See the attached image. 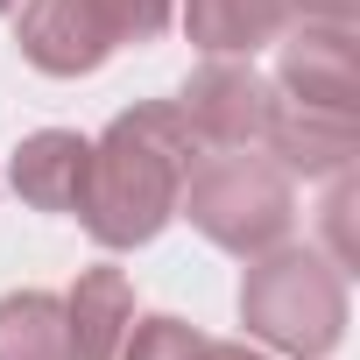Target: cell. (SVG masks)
Wrapping results in <instances>:
<instances>
[{"mask_svg":"<svg viewBox=\"0 0 360 360\" xmlns=\"http://www.w3.org/2000/svg\"><path fill=\"white\" fill-rule=\"evenodd\" d=\"M262 148H269L290 176H339V169H353V155H360V127H353V113L297 106V99L276 92V113H269Z\"/></svg>","mask_w":360,"mask_h":360,"instance_id":"52a82bcc","label":"cell"},{"mask_svg":"<svg viewBox=\"0 0 360 360\" xmlns=\"http://www.w3.org/2000/svg\"><path fill=\"white\" fill-rule=\"evenodd\" d=\"M240 325L248 339L290 353V360H325L346 339V269L318 248H269L240 276Z\"/></svg>","mask_w":360,"mask_h":360,"instance_id":"3957f363","label":"cell"},{"mask_svg":"<svg viewBox=\"0 0 360 360\" xmlns=\"http://www.w3.org/2000/svg\"><path fill=\"white\" fill-rule=\"evenodd\" d=\"M15 43L43 78H85L120 50L99 0H29L22 22H15Z\"/></svg>","mask_w":360,"mask_h":360,"instance_id":"8992f818","label":"cell"},{"mask_svg":"<svg viewBox=\"0 0 360 360\" xmlns=\"http://www.w3.org/2000/svg\"><path fill=\"white\" fill-rule=\"evenodd\" d=\"M64 325H71V360H113L127 325H134V290L120 269H85L64 297Z\"/></svg>","mask_w":360,"mask_h":360,"instance_id":"9c48e42d","label":"cell"},{"mask_svg":"<svg viewBox=\"0 0 360 360\" xmlns=\"http://www.w3.org/2000/svg\"><path fill=\"white\" fill-rule=\"evenodd\" d=\"M85 162H92V141H85V134L43 127V134H29V141L15 148L8 176H15L22 205H36V212H78V198H85Z\"/></svg>","mask_w":360,"mask_h":360,"instance_id":"ba28073f","label":"cell"},{"mask_svg":"<svg viewBox=\"0 0 360 360\" xmlns=\"http://www.w3.org/2000/svg\"><path fill=\"white\" fill-rule=\"evenodd\" d=\"M176 113L198 134V148H262L269 113H276V85L255 71V57H205L184 78Z\"/></svg>","mask_w":360,"mask_h":360,"instance_id":"277c9868","label":"cell"},{"mask_svg":"<svg viewBox=\"0 0 360 360\" xmlns=\"http://www.w3.org/2000/svg\"><path fill=\"white\" fill-rule=\"evenodd\" d=\"M276 57V92L297 106H325V113H353V22H311L297 15Z\"/></svg>","mask_w":360,"mask_h":360,"instance_id":"5b68a950","label":"cell"},{"mask_svg":"<svg viewBox=\"0 0 360 360\" xmlns=\"http://www.w3.org/2000/svg\"><path fill=\"white\" fill-rule=\"evenodd\" d=\"M311 15V22H353V0H290V22Z\"/></svg>","mask_w":360,"mask_h":360,"instance_id":"9a60e30c","label":"cell"},{"mask_svg":"<svg viewBox=\"0 0 360 360\" xmlns=\"http://www.w3.org/2000/svg\"><path fill=\"white\" fill-rule=\"evenodd\" d=\"M176 212L212 248L255 262V255L283 248L297 226V176L269 148H212L191 162L184 191H176Z\"/></svg>","mask_w":360,"mask_h":360,"instance_id":"7a4b0ae2","label":"cell"},{"mask_svg":"<svg viewBox=\"0 0 360 360\" xmlns=\"http://www.w3.org/2000/svg\"><path fill=\"white\" fill-rule=\"evenodd\" d=\"M198 353H205L198 325H184V318H141V325H127V339H120L113 360H198Z\"/></svg>","mask_w":360,"mask_h":360,"instance_id":"7c38bea8","label":"cell"},{"mask_svg":"<svg viewBox=\"0 0 360 360\" xmlns=\"http://www.w3.org/2000/svg\"><path fill=\"white\" fill-rule=\"evenodd\" d=\"M99 15H106L113 43H155L176 15V0H99Z\"/></svg>","mask_w":360,"mask_h":360,"instance_id":"4fadbf2b","label":"cell"},{"mask_svg":"<svg viewBox=\"0 0 360 360\" xmlns=\"http://www.w3.org/2000/svg\"><path fill=\"white\" fill-rule=\"evenodd\" d=\"M8 8H15V0H0V15H8Z\"/></svg>","mask_w":360,"mask_h":360,"instance_id":"2e32d148","label":"cell"},{"mask_svg":"<svg viewBox=\"0 0 360 360\" xmlns=\"http://www.w3.org/2000/svg\"><path fill=\"white\" fill-rule=\"evenodd\" d=\"M325 184H332V198H325V240L332 248H318V255H332L339 269H353V169L325 176Z\"/></svg>","mask_w":360,"mask_h":360,"instance_id":"5bb4252c","label":"cell"},{"mask_svg":"<svg viewBox=\"0 0 360 360\" xmlns=\"http://www.w3.org/2000/svg\"><path fill=\"white\" fill-rule=\"evenodd\" d=\"M184 29L205 57H255L290 29V0H184Z\"/></svg>","mask_w":360,"mask_h":360,"instance_id":"30bf717a","label":"cell"},{"mask_svg":"<svg viewBox=\"0 0 360 360\" xmlns=\"http://www.w3.org/2000/svg\"><path fill=\"white\" fill-rule=\"evenodd\" d=\"M198 162V134L184 127L176 99H148L134 113H120L85 162V198L78 219L99 248H148L169 219H176V191Z\"/></svg>","mask_w":360,"mask_h":360,"instance_id":"6da1fadb","label":"cell"},{"mask_svg":"<svg viewBox=\"0 0 360 360\" xmlns=\"http://www.w3.org/2000/svg\"><path fill=\"white\" fill-rule=\"evenodd\" d=\"M0 360H71L64 297H50V290L0 297Z\"/></svg>","mask_w":360,"mask_h":360,"instance_id":"8fae6325","label":"cell"}]
</instances>
